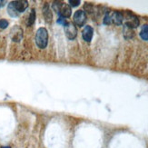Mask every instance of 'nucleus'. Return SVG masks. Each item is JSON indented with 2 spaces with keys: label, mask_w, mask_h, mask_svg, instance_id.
Wrapping results in <instances>:
<instances>
[{
  "label": "nucleus",
  "mask_w": 148,
  "mask_h": 148,
  "mask_svg": "<svg viewBox=\"0 0 148 148\" xmlns=\"http://www.w3.org/2000/svg\"><path fill=\"white\" fill-rule=\"evenodd\" d=\"M47 43H48L47 30L45 27L38 28L37 31H36V46L39 48H41V49H44V48L47 47Z\"/></svg>",
  "instance_id": "f257e3e1"
},
{
  "label": "nucleus",
  "mask_w": 148,
  "mask_h": 148,
  "mask_svg": "<svg viewBox=\"0 0 148 148\" xmlns=\"http://www.w3.org/2000/svg\"><path fill=\"white\" fill-rule=\"evenodd\" d=\"M53 8L56 10L62 17L68 18L71 16L72 14V9L70 8V5L67 4H65L61 1H56L53 2Z\"/></svg>",
  "instance_id": "f03ea898"
},
{
  "label": "nucleus",
  "mask_w": 148,
  "mask_h": 148,
  "mask_svg": "<svg viewBox=\"0 0 148 148\" xmlns=\"http://www.w3.org/2000/svg\"><path fill=\"white\" fill-rule=\"evenodd\" d=\"M64 29H65L66 36H67L68 39L73 40L77 36V28L73 23H66V25H64Z\"/></svg>",
  "instance_id": "7ed1b4c3"
},
{
  "label": "nucleus",
  "mask_w": 148,
  "mask_h": 148,
  "mask_svg": "<svg viewBox=\"0 0 148 148\" xmlns=\"http://www.w3.org/2000/svg\"><path fill=\"white\" fill-rule=\"evenodd\" d=\"M126 20H125V25L127 27H129V28H136L137 27L138 25H139V19L136 16H134V14H132L131 12H127L126 13Z\"/></svg>",
  "instance_id": "20e7f679"
},
{
  "label": "nucleus",
  "mask_w": 148,
  "mask_h": 148,
  "mask_svg": "<svg viewBox=\"0 0 148 148\" xmlns=\"http://www.w3.org/2000/svg\"><path fill=\"white\" fill-rule=\"evenodd\" d=\"M74 22L78 27H83L86 22V14L83 10H77L74 15Z\"/></svg>",
  "instance_id": "39448f33"
},
{
  "label": "nucleus",
  "mask_w": 148,
  "mask_h": 148,
  "mask_svg": "<svg viewBox=\"0 0 148 148\" xmlns=\"http://www.w3.org/2000/svg\"><path fill=\"white\" fill-rule=\"evenodd\" d=\"M13 5H14L15 9L18 13H22L25 9L28 8V2L25 1V0H17V1H13L12 2Z\"/></svg>",
  "instance_id": "423d86ee"
},
{
  "label": "nucleus",
  "mask_w": 148,
  "mask_h": 148,
  "mask_svg": "<svg viewBox=\"0 0 148 148\" xmlns=\"http://www.w3.org/2000/svg\"><path fill=\"white\" fill-rule=\"evenodd\" d=\"M93 36H94L93 27H90V25H86V27H85V28H84L83 31H82L83 39L85 41H86V42H91Z\"/></svg>",
  "instance_id": "0eeeda50"
},
{
  "label": "nucleus",
  "mask_w": 148,
  "mask_h": 148,
  "mask_svg": "<svg viewBox=\"0 0 148 148\" xmlns=\"http://www.w3.org/2000/svg\"><path fill=\"white\" fill-rule=\"evenodd\" d=\"M111 19H112V23L116 25H121L124 22L125 16L122 14L121 12H114L113 14H111Z\"/></svg>",
  "instance_id": "6e6552de"
},
{
  "label": "nucleus",
  "mask_w": 148,
  "mask_h": 148,
  "mask_svg": "<svg viewBox=\"0 0 148 148\" xmlns=\"http://www.w3.org/2000/svg\"><path fill=\"white\" fill-rule=\"evenodd\" d=\"M43 14L45 16V19H46L47 22H51L53 20V15H52V11L50 10V8L47 4H45L43 6Z\"/></svg>",
  "instance_id": "1a4fd4ad"
},
{
  "label": "nucleus",
  "mask_w": 148,
  "mask_h": 148,
  "mask_svg": "<svg viewBox=\"0 0 148 148\" xmlns=\"http://www.w3.org/2000/svg\"><path fill=\"white\" fill-rule=\"evenodd\" d=\"M140 37L145 41H148V25H144L140 30Z\"/></svg>",
  "instance_id": "9d476101"
},
{
  "label": "nucleus",
  "mask_w": 148,
  "mask_h": 148,
  "mask_svg": "<svg viewBox=\"0 0 148 148\" xmlns=\"http://www.w3.org/2000/svg\"><path fill=\"white\" fill-rule=\"evenodd\" d=\"M8 12L9 16H12V17H16V16H18V15H19L18 13L16 12V10L15 9V8H14V5H13L12 2H11V3H9V5H8Z\"/></svg>",
  "instance_id": "9b49d317"
},
{
  "label": "nucleus",
  "mask_w": 148,
  "mask_h": 148,
  "mask_svg": "<svg viewBox=\"0 0 148 148\" xmlns=\"http://www.w3.org/2000/svg\"><path fill=\"white\" fill-rule=\"evenodd\" d=\"M35 20H36V11L35 9H32L31 10V13L29 15V18H28V21H27V25H32L34 23H35Z\"/></svg>",
  "instance_id": "f8f14e48"
},
{
  "label": "nucleus",
  "mask_w": 148,
  "mask_h": 148,
  "mask_svg": "<svg viewBox=\"0 0 148 148\" xmlns=\"http://www.w3.org/2000/svg\"><path fill=\"white\" fill-rule=\"evenodd\" d=\"M105 25H110L112 24V19H111V14L110 13H106L105 17H104V20H103Z\"/></svg>",
  "instance_id": "ddd939ff"
},
{
  "label": "nucleus",
  "mask_w": 148,
  "mask_h": 148,
  "mask_svg": "<svg viewBox=\"0 0 148 148\" xmlns=\"http://www.w3.org/2000/svg\"><path fill=\"white\" fill-rule=\"evenodd\" d=\"M8 27V21L5 20V19H1L0 20V28L5 29Z\"/></svg>",
  "instance_id": "4468645a"
},
{
  "label": "nucleus",
  "mask_w": 148,
  "mask_h": 148,
  "mask_svg": "<svg viewBox=\"0 0 148 148\" xmlns=\"http://www.w3.org/2000/svg\"><path fill=\"white\" fill-rule=\"evenodd\" d=\"M80 3H81L80 0H69V4L72 6H77L80 5Z\"/></svg>",
  "instance_id": "2eb2a0df"
},
{
  "label": "nucleus",
  "mask_w": 148,
  "mask_h": 148,
  "mask_svg": "<svg viewBox=\"0 0 148 148\" xmlns=\"http://www.w3.org/2000/svg\"><path fill=\"white\" fill-rule=\"evenodd\" d=\"M5 1H2V0H0V8H3V6L5 5Z\"/></svg>",
  "instance_id": "dca6fc26"
},
{
  "label": "nucleus",
  "mask_w": 148,
  "mask_h": 148,
  "mask_svg": "<svg viewBox=\"0 0 148 148\" xmlns=\"http://www.w3.org/2000/svg\"><path fill=\"white\" fill-rule=\"evenodd\" d=\"M1 148H10V147H8V146H3V147H1Z\"/></svg>",
  "instance_id": "f3484780"
}]
</instances>
